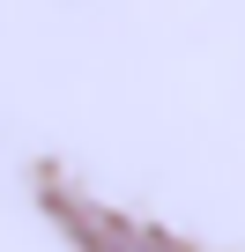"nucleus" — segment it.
<instances>
[{
	"mask_svg": "<svg viewBox=\"0 0 245 252\" xmlns=\"http://www.w3.org/2000/svg\"><path fill=\"white\" fill-rule=\"evenodd\" d=\"M52 208H60V222H67V237H74L82 252H186L178 237L141 230V222H119V215H104V208H89V200H74V193H52Z\"/></svg>",
	"mask_w": 245,
	"mask_h": 252,
	"instance_id": "nucleus-1",
	"label": "nucleus"
}]
</instances>
